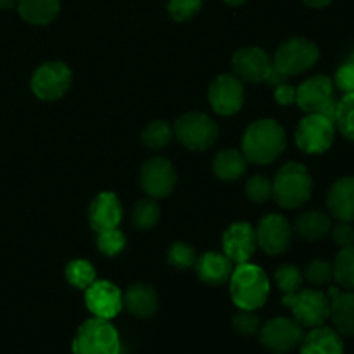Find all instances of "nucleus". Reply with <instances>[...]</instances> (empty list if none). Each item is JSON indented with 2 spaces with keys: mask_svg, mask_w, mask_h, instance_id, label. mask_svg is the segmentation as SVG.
Here are the masks:
<instances>
[{
  "mask_svg": "<svg viewBox=\"0 0 354 354\" xmlns=\"http://www.w3.org/2000/svg\"><path fill=\"white\" fill-rule=\"evenodd\" d=\"M287 137L282 124L270 118L252 121L242 137V154L248 162L270 165L286 151Z\"/></svg>",
  "mask_w": 354,
  "mask_h": 354,
  "instance_id": "nucleus-1",
  "label": "nucleus"
},
{
  "mask_svg": "<svg viewBox=\"0 0 354 354\" xmlns=\"http://www.w3.org/2000/svg\"><path fill=\"white\" fill-rule=\"evenodd\" d=\"M230 296L239 310L256 311L268 301L270 279L265 270L252 263H241L232 272Z\"/></svg>",
  "mask_w": 354,
  "mask_h": 354,
  "instance_id": "nucleus-2",
  "label": "nucleus"
},
{
  "mask_svg": "<svg viewBox=\"0 0 354 354\" xmlns=\"http://www.w3.org/2000/svg\"><path fill=\"white\" fill-rule=\"evenodd\" d=\"M273 182V199L283 209H296L311 197L313 180L304 165L296 161L286 162L277 171Z\"/></svg>",
  "mask_w": 354,
  "mask_h": 354,
  "instance_id": "nucleus-3",
  "label": "nucleus"
},
{
  "mask_svg": "<svg viewBox=\"0 0 354 354\" xmlns=\"http://www.w3.org/2000/svg\"><path fill=\"white\" fill-rule=\"evenodd\" d=\"M71 349L73 354H120V334L111 320L88 318L76 330Z\"/></svg>",
  "mask_w": 354,
  "mask_h": 354,
  "instance_id": "nucleus-4",
  "label": "nucleus"
},
{
  "mask_svg": "<svg viewBox=\"0 0 354 354\" xmlns=\"http://www.w3.org/2000/svg\"><path fill=\"white\" fill-rule=\"evenodd\" d=\"M282 304L292 311V318L303 328L320 327L330 317V299L318 289H299L294 294H283Z\"/></svg>",
  "mask_w": 354,
  "mask_h": 354,
  "instance_id": "nucleus-5",
  "label": "nucleus"
},
{
  "mask_svg": "<svg viewBox=\"0 0 354 354\" xmlns=\"http://www.w3.org/2000/svg\"><path fill=\"white\" fill-rule=\"evenodd\" d=\"M218 124L207 114L192 111L185 113L173 124V135L190 151H206L216 142Z\"/></svg>",
  "mask_w": 354,
  "mask_h": 354,
  "instance_id": "nucleus-6",
  "label": "nucleus"
},
{
  "mask_svg": "<svg viewBox=\"0 0 354 354\" xmlns=\"http://www.w3.org/2000/svg\"><path fill=\"white\" fill-rule=\"evenodd\" d=\"M320 59V48L303 37L286 40L275 52L273 66L286 76H296L313 68Z\"/></svg>",
  "mask_w": 354,
  "mask_h": 354,
  "instance_id": "nucleus-7",
  "label": "nucleus"
},
{
  "mask_svg": "<svg viewBox=\"0 0 354 354\" xmlns=\"http://www.w3.org/2000/svg\"><path fill=\"white\" fill-rule=\"evenodd\" d=\"M296 104L308 114H325L334 121L337 102L334 99V82L325 75H315L296 88Z\"/></svg>",
  "mask_w": 354,
  "mask_h": 354,
  "instance_id": "nucleus-8",
  "label": "nucleus"
},
{
  "mask_svg": "<svg viewBox=\"0 0 354 354\" xmlns=\"http://www.w3.org/2000/svg\"><path fill=\"white\" fill-rule=\"evenodd\" d=\"M335 138V123L325 114H308L299 121L296 144L306 154H324L332 147Z\"/></svg>",
  "mask_w": 354,
  "mask_h": 354,
  "instance_id": "nucleus-9",
  "label": "nucleus"
},
{
  "mask_svg": "<svg viewBox=\"0 0 354 354\" xmlns=\"http://www.w3.org/2000/svg\"><path fill=\"white\" fill-rule=\"evenodd\" d=\"M73 83V73L61 61L44 62L31 76V90L41 100H57L64 95Z\"/></svg>",
  "mask_w": 354,
  "mask_h": 354,
  "instance_id": "nucleus-10",
  "label": "nucleus"
},
{
  "mask_svg": "<svg viewBox=\"0 0 354 354\" xmlns=\"http://www.w3.org/2000/svg\"><path fill=\"white\" fill-rule=\"evenodd\" d=\"M259 341L268 351L275 354H287L301 346L304 337L303 327L294 318L277 317L261 324Z\"/></svg>",
  "mask_w": 354,
  "mask_h": 354,
  "instance_id": "nucleus-11",
  "label": "nucleus"
},
{
  "mask_svg": "<svg viewBox=\"0 0 354 354\" xmlns=\"http://www.w3.org/2000/svg\"><path fill=\"white\" fill-rule=\"evenodd\" d=\"M176 169L171 161L162 156L147 159L140 168V187L152 199H165L176 185Z\"/></svg>",
  "mask_w": 354,
  "mask_h": 354,
  "instance_id": "nucleus-12",
  "label": "nucleus"
},
{
  "mask_svg": "<svg viewBox=\"0 0 354 354\" xmlns=\"http://www.w3.org/2000/svg\"><path fill=\"white\" fill-rule=\"evenodd\" d=\"M211 107L220 116H232L244 106V85L235 75H220L211 82L207 92Z\"/></svg>",
  "mask_w": 354,
  "mask_h": 354,
  "instance_id": "nucleus-13",
  "label": "nucleus"
},
{
  "mask_svg": "<svg viewBox=\"0 0 354 354\" xmlns=\"http://www.w3.org/2000/svg\"><path fill=\"white\" fill-rule=\"evenodd\" d=\"M292 225L289 223L286 216L282 214H266L261 218L256 228V239L258 245L266 252V254H283L290 248L292 241Z\"/></svg>",
  "mask_w": 354,
  "mask_h": 354,
  "instance_id": "nucleus-14",
  "label": "nucleus"
},
{
  "mask_svg": "<svg viewBox=\"0 0 354 354\" xmlns=\"http://www.w3.org/2000/svg\"><path fill=\"white\" fill-rule=\"evenodd\" d=\"M85 304L93 317L113 320L123 310V294L113 282L95 280L85 289Z\"/></svg>",
  "mask_w": 354,
  "mask_h": 354,
  "instance_id": "nucleus-15",
  "label": "nucleus"
},
{
  "mask_svg": "<svg viewBox=\"0 0 354 354\" xmlns=\"http://www.w3.org/2000/svg\"><path fill=\"white\" fill-rule=\"evenodd\" d=\"M221 244H223V254L232 263H235V265L248 263L256 252V248H258L256 230L245 221L232 223L225 230Z\"/></svg>",
  "mask_w": 354,
  "mask_h": 354,
  "instance_id": "nucleus-16",
  "label": "nucleus"
},
{
  "mask_svg": "<svg viewBox=\"0 0 354 354\" xmlns=\"http://www.w3.org/2000/svg\"><path fill=\"white\" fill-rule=\"evenodd\" d=\"M273 61L263 48L244 47L239 48L232 57V68L235 76L242 82L261 83L268 76Z\"/></svg>",
  "mask_w": 354,
  "mask_h": 354,
  "instance_id": "nucleus-17",
  "label": "nucleus"
},
{
  "mask_svg": "<svg viewBox=\"0 0 354 354\" xmlns=\"http://www.w3.org/2000/svg\"><path fill=\"white\" fill-rule=\"evenodd\" d=\"M123 220V207L113 192H100L93 197L88 207V221L93 232L118 228Z\"/></svg>",
  "mask_w": 354,
  "mask_h": 354,
  "instance_id": "nucleus-18",
  "label": "nucleus"
},
{
  "mask_svg": "<svg viewBox=\"0 0 354 354\" xmlns=\"http://www.w3.org/2000/svg\"><path fill=\"white\" fill-rule=\"evenodd\" d=\"M330 299V320L341 335H354V290L341 287L328 289Z\"/></svg>",
  "mask_w": 354,
  "mask_h": 354,
  "instance_id": "nucleus-19",
  "label": "nucleus"
},
{
  "mask_svg": "<svg viewBox=\"0 0 354 354\" xmlns=\"http://www.w3.org/2000/svg\"><path fill=\"white\" fill-rule=\"evenodd\" d=\"M234 263L223 254V252L209 251L204 252L201 258L196 259V273L204 283L207 286H223L230 280L232 272H234Z\"/></svg>",
  "mask_w": 354,
  "mask_h": 354,
  "instance_id": "nucleus-20",
  "label": "nucleus"
},
{
  "mask_svg": "<svg viewBox=\"0 0 354 354\" xmlns=\"http://www.w3.org/2000/svg\"><path fill=\"white\" fill-rule=\"evenodd\" d=\"M158 304V292L147 283H133L123 294V308L138 320L154 317Z\"/></svg>",
  "mask_w": 354,
  "mask_h": 354,
  "instance_id": "nucleus-21",
  "label": "nucleus"
},
{
  "mask_svg": "<svg viewBox=\"0 0 354 354\" xmlns=\"http://www.w3.org/2000/svg\"><path fill=\"white\" fill-rule=\"evenodd\" d=\"M327 207L339 221H354V176H342L330 187Z\"/></svg>",
  "mask_w": 354,
  "mask_h": 354,
  "instance_id": "nucleus-22",
  "label": "nucleus"
},
{
  "mask_svg": "<svg viewBox=\"0 0 354 354\" xmlns=\"http://www.w3.org/2000/svg\"><path fill=\"white\" fill-rule=\"evenodd\" d=\"M301 354H344V342L335 328L320 325L304 335Z\"/></svg>",
  "mask_w": 354,
  "mask_h": 354,
  "instance_id": "nucleus-23",
  "label": "nucleus"
},
{
  "mask_svg": "<svg viewBox=\"0 0 354 354\" xmlns=\"http://www.w3.org/2000/svg\"><path fill=\"white\" fill-rule=\"evenodd\" d=\"M332 228V220L328 214L322 213V211L311 209L304 211L294 221L292 232L299 239L306 242H317L322 241L324 237H327L330 234Z\"/></svg>",
  "mask_w": 354,
  "mask_h": 354,
  "instance_id": "nucleus-24",
  "label": "nucleus"
},
{
  "mask_svg": "<svg viewBox=\"0 0 354 354\" xmlns=\"http://www.w3.org/2000/svg\"><path fill=\"white\" fill-rule=\"evenodd\" d=\"M248 169V159L239 149H223L214 156L213 173L223 182H235Z\"/></svg>",
  "mask_w": 354,
  "mask_h": 354,
  "instance_id": "nucleus-25",
  "label": "nucleus"
},
{
  "mask_svg": "<svg viewBox=\"0 0 354 354\" xmlns=\"http://www.w3.org/2000/svg\"><path fill=\"white\" fill-rule=\"evenodd\" d=\"M17 10L26 23L45 26L57 17L61 2L59 0H19Z\"/></svg>",
  "mask_w": 354,
  "mask_h": 354,
  "instance_id": "nucleus-26",
  "label": "nucleus"
},
{
  "mask_svg": "<svg viewBox=\"0 0 354 354\" xmlns=\"http://www.w3.org/2000/svg\"><path fill=\"white\" fill-rule=\"evenodd\" d=\"M332 268L337 286L344 290H354V244L341 248L335 261L332 263Z\"/></svg>",
  "mask_w": 354,
  "mask_h": 354,
  "instance_id": "nucleus-27",
  "label": "nucleus"
},
{
  "mask_svg": "<svg viewBox=\"0 0 354 354\" xmlns=\"http://www.w3.org/2000/svg\"><path fill=\"white\" fill-rule=\"evenodd\" d=\"M159 216H161V209H159L158 203L152 197H147L135 204L133 211H131V223L138 230H151L158 225Z\"/></svg>",
  "mask_w": 354,
  "mask_h": 354,
  "instance_id": "nucleus-28",
  "label": "nucleus"
},
{
  "mask_svg": "<svg viewBox=\"0 0 354 354\" xmlns=\"http://www.w3.org/2000/svg\"><path fill=\"white\" fill-rule=\"evenodd\" d=\"M66 280L76 289H83L95 282V266L86 259H73L66 266Z\"/></svg>",
  "mask_w": 354,
  "mask_h": 354,
  "instance_id": "nucleus-29",
  "label": "nucleus"
},
{
  "mask_svg": "<svg viewBox=\"0 0 354 354\" xmlns=\"http://www.w3.org/2000/svg\"><path fill=\"white\" fill-rule=\"evenodd\" d=\"M173 138V127L162 120H156L149 123L142 131V142L145 147L152 149V151H159V149L166 147Z\"/></svg>",
  "mask_w": 354,
  "mask_h": 354,
  "instance_id": "nucleus-30",
  "label": "nucleus"
},
{
  "mask_svg": "<svg viewBox=\"0 0 354 354\" xmlns=\"http://www.w3.org/2000/svg\"><path fill=\"white\" fill-rule=\"evenodd\" d=\"M334 123L348 140L354 142V93H344L339 100Z\"/></svg>",
  "mask_w": 354,
  "mask_h": 354,
  "instance_id": "nucleus-31",
  "label": "nucleus"
},
{
  "mask_svg": "<svg viewBox=\"0 0 354 354\" xmlns=\"http://www.w3.org/2000/svg\"><path fill=\"white\" fill-rule=\"evenodd\" d=\"M275 283L283 294H294L303 289V273L296 265L283 263L275 270Z\"/></svg>",
  "mask_w": 354,
  "mask_h": 354,
  "instance_id": "nucleus-32",
  "label": "nucleus"
},
{
  "mask_svg": "<svg viewBox=\"0 0 354 354\" xmlns=\"http://www.w3.org/2000/svg\"><path fill=\"white\" fill-rule=\"evenodd\" d=\"M97 248L104 256H116L127 248V235L120 228L97 232Z\"/></svg>",
  "mask_w": 354,
  "mask_h": 354,
  "instance_id": "nucleus-33",
  "label": "nucleus"
},
{
  "mask_svg": "<svg viewBox=\"0 0 354 354\" xmlns=\"http://www.w3.org/2000/svg\"><path fill=\"white\" fill-rule=\"evenodd\" d=\"M245 196L256 204H263L273 197V182L265 175H254L245 183Z\"/></svg>",
  "mask_w": 354,
  "mask_h": 354,
  "instance_id": "nucleus-34",
  "label": "nucleus"
},
{
  "mask_svg": "<svg viewBox=\"0 0 354 354\" xmlns=\"http://www.w3.org/2000/svg\"><path fill=\"white\" fill-rule=\"evenodd\" d=\"M232 327L242 337H252V335H258L259 328H261V318L258 317L256 311L239 310L232 317Z\"/></svg>",
  "mask_w": 354,
  "mask_h": 354,
  "instance_id": "nucleus-35",
  "label": "nucleus"
},
{
  "mask_svg": "<svg viewBox=\"0 0 354 354\" xmlns=\"http://www.w3.org/2000/svg\"><path fill=\"white\" fill-rule=\"evenodd\" d=\"M308 282L315 287H325L334 280V268L332 263L325 261V259H313L310 265L306 266L304 272Z\"/></svg>",
  "mask_w": 354,
  "mask_h": 354,
  "instance_id": "nucleus-36",
  "label": "nucleus"
},
{
  "mask_svg": "<svg viewBox=\"0 0 354 354\" xmlns=\"http://www.w3.org/2000/svg\"><path fill=\"white\" fill-rule=\"evenodd\" d=\"M196 251L185 242H175L168 249V263L178 270H187L196 265Z\"/></svg>",
  "mask_w": 354,
  "mask_h": 354,
  "instance_id": "nucleus-37",
  "label": "nucleus"
},
{
  "mask_svg": "<svg viewBox=\"0 0 354 354\" xmlns=\"http://www.w3.org/2000/svg\"><path fill=\"white\" fill-rule=\"evenodd\" d=\"M203 7V0H169L168 12L175 21H189L197 16Z\"/></svg>",
  "mask_w": 354,
  "mask_h": 354,
  "instance_id": "nucleus-38",
  "label": "nucleus"
},
{
  "mask_svg": "<svg viewBox=\"0 0 354 354\" xmlns=\"http://www.w3.org/2000/svg\"><path fill=\"white\" fill-rule=\"evenodd\" d=\"M341 92L354 93V64L351 61L344 62L341 68L335 71V78L332 80Z\"/></svg>",
  "mask_w": 354,
  "mask_h": 354,
  "instance_id": "nucleus-39",
  "label": "nucleus"
},
{
  "mask_svg": "<svg viewBox=\"0 0 354 354\" xmlns=\"http://www.w3.org/2000/svg\"><path fill=\"white\" fill-rule=\"evenodd\" d=\"M332 241L339 245V248H348L354 244V227L353 221H339L334 228H330Z\"/></svg>",
  "mask_w": 354,
  "mask_h": 354,
  "instance_id": "nucleus-40",
  "label": "nucleus"
},
{
  "mask_svg": "<svg viewBox=\"0 0 354 354\" xmlns=\"http://www.w3.org/2000/svg\"><path fill=\"white\" fill-rule=\"evenodd\" d=\"M275 100L280 106H290L296 102V88L287 85L286 82L275 86Z\"/></svg>",
  "mask_w": 354,
  "mask_h": 354,
  "instance_id": "nucleus-41",
  "label": "nucleus"
},
{
  "mask_svg": "<svg viewBox=\"0 0 354 354\" xmlns=\"http://www.w3.org/2000/svg\"><path fill=\"white\" fill-rule=\"evenodd\" d=\"M308 7H313V9H324L328 3H332V0H303Z\"/></svg>",
  "mask_w": 354,
  "mask_h": 354,
  "instance_id": "nucleus-42",
  "label": "nucleus"
},
{
  "mask_svg": "<svg viewBox=\"0 0 354 354\" xmlns=\"http://www.w3.org/2000/svg\"><path fill=\"white\" fill-rule=\"evenodd\" d=\"M19 0H0V9L3 10H10V9H16Z\"/></svg>",
  "mask_w": 354,
  "mask_h": 354,
  "instance_id": "nucleus-43",
  "label": "nucleus"
},
{
  "mask_svg": "<svg viewBox=\"0 0 354 354\" xmlns=\"http://www.w3.org/2000/svg\"><path fill=\"white\" fill-rule=\"evenodd\" d=\"M225 2H227L228 6H241V3H244L245 0H225Z\"/></svg>",
  "mask_w": 354,
  "mask_h": 354,
  "instance_id": "nucleus-44",
  "label": "nucleus"
},
{
  "mask_svg": "<svg viewBox=\"0 0 354 354\" xmlns=\"http://www.w3.org/2000/svg\"><path fill=\"white\" fill-rule=\"evenodd\" d=\"M349 61H351V62H353V64H354V50L351 52V55H349Z\"/></svg>",
  "mask_w": 354,
  "mask_h": 354,
  "instance_id": "nucleus-45",
  "label": "nucleus"
},
{
  "mask_svg": "<svg viewBox=\"0 0 354 354\" xmlns=\"http://www.w3.org/2000/svg\"><path fill=\"white\" fill-rule=\"evenodd\" d=\"M273 354H275V353H273Z\"/></svg>",
  "mask_w": 354,
  "mask_h": 354,
  "instance_id": "nucleus-46",
  "label": "nucleus"
}]
</instances>
